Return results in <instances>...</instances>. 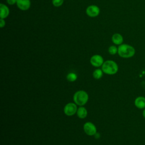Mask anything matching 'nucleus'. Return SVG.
<instances>
[{
	"label": "nucleus",
	"instance_id": "a211bd4d",
	"mask_svg": "<svg viewBox=\"0 0 145 145\" xmlns=\"http://www.w3.org/2000/svg\"><path fill=\"white\" fill-rule=\"evenodd\" d=\"M0 25H1V28H3L5 25V19H1V20H0Z\"/></svg>",
	"mask_w": 145,
	"mask_h": 145
},
{
	"label": "nucleus",
	"instance_id": "4468645a",
	"mask_svg": "<svg viewBox=\"0 0 145 145\" xmlns=\"http://www.w3.org/2000/svg\"><path fill=\"white\" fill-rule=\"evenodd\" d=\"M77 75L74 72H70L66 75L67 80L70 82H75L77 79Z\"/></svg>",
	"mask_w": 145,
	"mask_h": 145
},
{
	"label": "nucleus",
	"instance_id": "f8f14e48",
	"mask_svg": "<svg viewBox=\"0 0 145 145\" xmlns=\"http://www.w3.org/2000/svg\"><path fill=\"white\" fill-rule=\"evenodd\" d=\"M87 114H88L87 110L84 106H80L78 108V110L76 112V114H77V116L79 118H80V119L85 118L87 117Z\"/></svg>",
	"mask_w": 145,
	"mask_h": 145
},
{
	"label": "nucleus",
	"instance_id": "423d86ee",
	"mask_svg": "<svg viewBox=\"0 0 145 145\" xmlns=\"http://www.w3.org/2000/svg\"><path fill=\"white\" fill-rule=\"evenodd\" d=\"M104 62L103 57L99 54H95L92 56L90 59V63L94 67H99L101 66Z\"/></svg>",
	"mask_w": 145,
	"mask_h": 145
},
{
	"label": "nucleus",
	"instance_id": "9b49d317",
	"mask_svg": "<svg viewBox=\"0 0 145 145\" xmlns=\"http://www.w3.org/2000/svg\"><path fill=\"white\" fill-rule=\"evenodd\" d=\"M0 10H1V13H0L1 19H5L8 16L10 13V10L8 7L6 5L1 3Z\"/></svg>",
	"mask_w": 145,
	"mask_h": 145
},
{
	"label": "nucleus",
	"instance_id": "39448f33",
	"mask_svg": "<svg viewBox=\"0 0 145 145\" xmlns=\"http://www.w3.org/2000/svg\"><path fill=\"white\" fill-rule=\"evenodd\" d=\"M83 130L84 133L89 136L95 135L97 133L96 126L91 122H87L84 124Z\"/></svg>",
	"mask_w": 145,
	"mask_h": 145
},
{
	"label": "nucleus",
	"instance_id": "f03ea898",
	"mask_svg": "<svg viewBox=\"0 0 145 145\" xmlns=\"http://www.w3.org/2000/svg\"><path fill=\"white\" fill-rule=\"evenodd\" d=\"M103 71L108 75L116 74L118 71V66L117 63L113 60H107L104 62L101 66Z\"/></svg>",
	"mask_w": 145,
	"mask_h": 145
},
{
	"label": "nucleus",
	"instance_id": "7ed1b4c3",
	"mask_svg": "<svg viewBox=\"0 0 145 145\" xmlns=\"http://www.w3.org/2000/svg\"><path fill=\"white\" fill-rule=\"evenodd\" d=\"M74 103L79 106L84 105L88 100V95L83 90H79L75 92L73 96Z\"/></svg>",
	"mask_w": 145,
	"mask_h": 145
},
{
	"label": "nucleus",
	"instance_id": "0eeeda50",
	"mask_svg": "<svg viewBox=\"0 0 145 145\" xmlns=\"http://www.w3.org/2000/svg\"><path fill=\"white\" fill-rule=\"evenodd\" d=\"M100 8L98 6L92 5L89 6L86 9V14L88 16L90 17H96L98 16L100 14Z\"/></svg>",
	"mask_w": 145,
	"mask_h": 145
},
{
	"label": "nucleus",
	"instance_id": "ddd939ff",
	"mask_svg": "<svg viewBox=\"0 0 145 145\" xmlns=\"http://www.w3.org/2000/svg\"><path fill=\"white\" fill-rule=\"evenodd\" d=\"M103 71L102 70L100 69H97L96 70H95L93 72V77L95 79H100L103 75Z\"/></svg>",
	"mask_w": 145,
	"mask_h": 145
},
{
	"label": "nucleus",
	"instance_id": "dca6fc26",
	"mask_svg": "<svg viewBox=\"0 0 145 145\" xmlns=\"http://www.w3.org/2000/svg\"><path fill=\"white\" fill-rule=\"evenodd\" d=\"M64 0H52V3L54 6L59 7L62 5Z\"/></svg>",
	"mask_w": 145,
	"mask_h": 145
},
{
	"label": "nucleus",
	"instance_id": "6ab92c4d",
	"mask_svg": "<svg viewBox=\"0 0 145 145\" xmlns=\"http://www.w3.org/2000/svg\"><path fill=\"white\" fill-rule=\"evenodd\" d=\"M142 115H143V117L145 118V108L143 109V110L142 112Z\"/></svg>",
	"mask_w": 145,
	"mask_h": 145
},
{
	"label": "nucleus",
	"instance_id": "2eb2a0df",
	"mask_svg": "<svg viewBox=\"0 0 145 145\" xmlns=\"http://www.w3.org/2000/svg\"><path fill=\"white\" fill-rule=\"evenodd\" d=\"M108 52L111 55H115L118 53V48L116 45H111L108 48Z\"/></svg>",
	"mask_w": 145,
	"mask_h": 145
},
{
	"label": "nucleus",
	"instance_id": "9d476101",
	"mask_svg": "<svg viewBox=\"0 0 145 145\" xmlns=\"http://www.w3.org/2000/svg\"><path fill=\"white\" fill-rule=\"evenodd\" d=\"M112 41L116 45H120L123 44V37L120 33H116L112 36Z\"/></svg>",
	"mask_w": 145,
	"mask_h": 145
},
{
	"label": "nucleus",
	"instance_id": "f257e3e1",
	"mask_svg": "<svg viewBox=\"0 0 145 145\" xmlns=\"http://www.w3.org/2000/svg\"><path fill=\"white\" fill-rule=\"evenodd\" d=\"M135 54V49L131 45L122 44L118 47V54L123 58H130Z\"/></svg>",
	"mask_w": 145,
	"mask_h": 145
},
{
	"label": "nucleus",
	"instance_id": "20e7f679",
	"mask_svg": "<svg viewBox=\"0 0 145 145\" xmlns=\"http://www.w3.org/2000/svg\"><path fill=\"white\" fill-rule=\"evenodd\" d=\"M77 110V105L75 103H69L64 106L63 112L67 116H72L76 113Z\"/></svg>",
	"mask_w": 145,
	"mask_h": 145
},
{
	"label": "nucleus",
	"instance_id": "6e6552de",
	"mask_svg": "<svg viewBox=\"0 0 145 145\" xmlns=\"http://www.w3.org/2000/svg\"><path fill=\"white\" fill-rule=\"evenodd\" d=\"M31 3L30 0H17L16 4L20 10L26 11L30 8Z\"/></svg>",
	"mask_w": 145,
	"mask_h": 145
},
{
	"label": "nucleus",
	"instance_id": "1a4fd4ad",
	"mask_svg": "<svg viewBox=\"0 0 145 145\" xmlns=\"http://www.w3.org/2000/svg\"><path fill=\"white\" fill-rule=\"evenodd\" d=\"M135 106L140 109L145 108V97L138 96L134 100Z\"/></svg>",
	"mask_w": 145,
	"mask_h": 145
},
{
	"label": "nucleus",
	"instance_id": "f3484780",
	"mask_svg": "<svg viewBox=\"0 0 145 145\" xmlns=\"http://www.w3.org/2000/svg\"><path fill=\"white\" fill-rule=\"evenodd\" d=\"M7 3L10 5H13L15 3H16L17 0H6Z\"/></svg>",
	"mask_w": 145,
	"mask_h": 145
}]
</instances>
